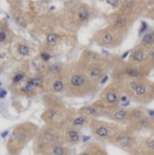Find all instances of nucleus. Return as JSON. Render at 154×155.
Returning <instances> with one entry per match:
<instances>
[{
    "mask_svg": "<svg viewBox=\"0 0 154 155\" xmlns=\"http://www.w3.org/2000/svg\"><path fill=\"white\" fill-rule=\"evenodd\" d=\"M65 94L70 98H83L98 91L99 84L90 79L79 62L69 63L63 69Z\"/></svg>",
    "mask_w": 154,
    "mask_h": 155,
    "instance_id": "obj_1",
    "label": "nucleus"
},
{
    "mask_svg": "<svg viewBox=\"0 0 154 155\" xmlns=\"http://www.w3.org/2000/svg\"><path fill=\"white\" fill-rule=\"evenodd\" d=\"M120 60L122 59L116 56L105 57L97 51L85 49L81 54L78 62L88 77L97 84H100L101 80L109 72H111L113 67Z\"/></svg>",
    "mask_w": 154,
    "mask_h": 155,
    "instance_id": "obj_2",
    "label": "nucleus"
},
{
    "mask_svg": "<svg viewBox=\"0 0 154 155\" xmlns=\"http://www.w3.org/2000/svg\"><path fill=\"white\" fill-rule=\"evenodd\" d=\"M118 84L123 94L140 106H145L154 101V81L149 78L133 79Z\"/></svg>",
    "mask_w": 154,
    "mask_h": 155,
    "instance_id": "obj_3",
    "label": "nucleus"
},
{
    "mask_svg": "<svg viewBox=\"0 0 154 155\" xmlns=\"http://www.w3.org/2000/svg\"><path fill=\"white\" fill-rule=\"evenodd\" d=\"M39 127L35 123L26 121L17 124L10 134L6 143V149L9 155H20L28 143L35 139Z\"/></svg>",
    "mask_w": 154,
    "mask_h": 155,
    "instance_id": "obj_4",
    "label": "nucleus"
},
{
    "mask_svg": "<svg viewBox=\"0 0 154 155\" xmlns=\"http://www.w3.org/2000/svg\"><path fill=\"white\" fill-rule=\"evenodd\" d=\"M151 72L152 71L145 65H133L127 61L124 62L120 60L110 72L111 81L121 83L133 79L148 78Z\"/></svg>",
    "mask_w": 154,
    "mask_h": 155,
    "instance_id": "obj_5",
    "label": "nucleus"
},
{
    "mask_svg": "<svg viewBox=\"0 0 154 155\" xmlns=\"http://www.w3.org/2000/svg\"><path fill=\"white\" fill-rule=\"evenodd\" d=\"M88 128L96 142H99L101 144H111V142L115 139V137L121 132L123 127L110 120L108 121V120L96 118V119H90Z\"/></svg>",
    "mask_w": 154,
    "mask_h": 155,
    "instance_id": "obj_6",
    "label": "nucleus"
},
{
    "mask_svg": "<svg viewBox=\"0 0 154 155\" xmlns=\"http://www.w3.org/2000/svg\"><path fill=\"white\" fill-rule=\"evenodd\" d=\"M127 31L120 30L112 26L102 28L93 34V40L98 46L107 49H113L120 46L127 37Z\"/></svg>",
    "mask_w": 154,
    "mask_h": 155,
    "instance_id": "obj_7",
    "label": "nucleus"
},
{
    "mask_svg": "<svg viewBox=\"0 0 154 155\" xmlns=\"http://www.w3.org/2000/svg\"><path fill=\"white\" fill-rule=\"evenodd\" d=\"M65 127H56V125H44L39 128V132L35 137L34 141V153L40 155L46 148L54 144L63 142V130Z\"/></svg>",
    "mask_w": 154,
    "mask_h": 155,
    "instance_id": "obj_8",
    "label": "nucleus"
},
{
    "mask_svg": "<svg viewBox=\"0 0 154 155\" xmlns=\"http://www.w3.org/2000/svg\"><path fill=\"white\" fill-rule=\"evenodd\" d=\"M71 112L60 100L53 98V101H48V106L41 114V119L46 125L66 127Z\"/></svg>",
    "mask_w": 154,
    "mask_h": 155,
    "instance_id": "obj_9",
    "label": "nucleus"
},
{
    "mask_svg": "<svg viewBox=\"0 0 154 155\" xmlns=\"http://www.w3.org/2000/svg\"><path fill=\"white\" fill-rule=\"evenodd\" d=\"M141 140L138 134L132 133L126 128H122L115 139L111 142V145L117 147L129 155H142L141 153Z\"/></svg>",
    "mask_w": 154,
    "mask_h": 155,
    "instance_id": "obj_10",
    "label": "nucleus"
},
{
    "mask_svg": "<svg viewBox=\"0 0 154 155\" xmlns=\"http://www.w3.org/2000/svg\"><path fill=\"white\" fill-rule=\"evenodd\" d=\"M122 96H123V93H122L120 85H119L118 83L111 81V82L108 83V84L103 88V91L100 93L99 101H100L109 111H112V110L120 107Z\"/></svg>",
    "mask_w": 154,
    "mask_h": 155,
    "instance_id": "obj_11",
    "label": "nucleus"
},
{
    "mask_svg": "<svg viewBox=\"0 0 154 155\" xmlns=\"http://www.w3.org/2000/svg\"><path fill=\"white\" fill-rule=\"evenodd\" d=\"M93 8L90 4L80 2L73 5L69 12V20L73 26L81 27L92 20L93 17Z\"/></svg>",
    "mask_w": 154,
    "mask_h": 155,
    "instance_id": "obj_12",
    "label": "nucleus"
},
{
    "mask_svg": "<svg viewBox=\"0 0 154 155\" xmlns=\"http://www.w3.org/2000/svg\"><path fill=\"white\" fill-rule=\"evenodd\" d=\"M107 19H108L107 22H108L109 26H112V27H115L117 29H120V30L129 32L130 28L134 25L136 20L138 19V17L135 15L129 14V12L118 9L109 15Z\"/></svg>",
    "mask_w": 154,
    "mask_h": 155,
    "instance_id": "obj_13",
    "label": "nucleus"
},
{
    "mask_svg": "<svg viewBox=\"0 0 154 155\" xmlns=\"http://www.w3.org/2000/svg\"><path fill=\"white\" fill-rule=\"evenodd\" d=\"M147 3L144 1H136V0H124V1H119V8L123 12H129L132 15H137L138 18L140 15H144V12L147 9Z\"/></svg>",
    "mask_w": 154,
    "mask_h": 155,
    "instance_id": "obj_14",
    "label": "nucleus"
},
{
    "mask_svg": "<svg viewBox=\"0 0 154 155\" xmlns=\"http://www.w3.org/2000/svg\"><path fill=\"white\" fill-rule=\"evenodd\" d=\"M154 116H150V115H145L144 117H142L141 119L137 120L136 122L129 124L126 127H124V128H126L127 130L135 134L141 133V132H153L154 128Z\"/></svg>",
    "mask_w": 154,
    "mask_h": 155,
    "instance_id": "obj_15",
    "label": "nucleus"
},
{
    "mask_svg": "<svg viewBox=\"0 0 154 155\" xmlns=\"http://www.w3.org/2000/svg\"><path fill=\"white\" fill-rule=\"evenodd\" d=\"M82 141V134L79 128L66 125L63 130V142L68 146H75Z\"/></svg>",
    "mask_w": 154,
    "mask_h": 155,
    "instance_id": "obj_16",
    "label": "nucleus"
},
{
    "mask_svg": "<svg viewBox=\"0 0 154 155\" xmlns=\"http://www.w3.org/2000/svg\"><path fill=\"white\" fill-rule=\"evenodd\" d=\"M149 49L138 43L134 48L130 51V54L127 58V62L133 65H144L146 58H147Z\"/></svg>",
    "mask_w": 154,
    "mask_h": 155,
    "instance_id": "obj_17",
    "label": "nucleus"
},
{
    "mask_svg": "<svg viewBox=\"0 0 154 155\" xmlns=\"http://www.w3.org/2000/svg\"><path fill=\"white\" fill-rule=\"evenodd\" d=\"M129 109L124 108V107H118V108L112 110L108 115V119L112 122H115L119 125H124L126 127L129 123Z\"/></svg>",
    "mask_w": 154,
    "mask_h": 155,
    "instance_id": "obj_18",
    "label": "nucleus"
},
{
    "mask_svg": "<svg viewBox=\"0 0 154 155\" xmlns=\"http://www.w3.org/2000/svg\"><path fill=\"white\" fill-rule=\"evenodd\" d=\"M46 85L48 86V89L54 94H62L65 93V82L63 77V72L60 74L51 75L48 79Z\"/></svg>",
    "mask_w": 154,
    "mask_h": 155,
    "instance_id": "obj_19",
    "label": "nucleus"
},
{
    "mask_svg": "<svg viewBox=\"0 0 154 155\" xmlns=\"http://www.w3.org/2000/svg\"><path fill=\"white\" fill-rule=\"evenodd\" d=\"M77 155H109V152L104 144L90 142Z\"/></svg>",
    "mask_w": 154,
    "mask_h": 155,
    "instance_id": "obj_20",
    "label": "nucleus"
},
{
    "mask_svg": "<svg viewBox=\"0 0 154 155\" xmlns=\"http://www.w3.org/2000/svg\"><path fill=\"white\" fill-rule=\"evenodd\" d=\"M90 121V118H88L87 116H85L84 114L80 113L79 111H72L71 115L69 117L68 120V124L72 127H76V128H81L83 127H88Z\"/></svg>",
    "mask_w": 154,
    "mask_h": 155,
    "instance_id": "obj_21",
    "label": "nucleus"
},
{
    "mask_svg": "<svg viewBox=\"0 0 154 155\" xmlns=\"http://www.w3.org/2000/svg\"><path fill=\"white\" fill-rule=\"evenodd\" d=\"M40 155H71V150L70 146L66 145L64 142H60L46 148Z\"/></svg>",
    "mask_w": 154,
    "mask_h": 155,
    "instance_id": "obj_22",
    "label": "nucleus"
},
{
    "mask_svg": "<svg viewBox=\"0 0 154 155\" xmlns=\"http://www.w3.org/2000/svg\"><path fill=\"white\" fill-rule=\"evenodd\" d=\"M145 115H147V110L143 106H138V107H134V108H130L129 113V123H127V125L136 122L137 120L144 117Z\"/></svg>",
    "mask_w": 154,
    "mask_h": 155,
    "instance_id": "obj_23",
    "label": "nucleus"
},
{
    "mask_svg": "<svg viewBox=\"0 0 154 155\" xmlns=\"http://www.w3.org/2000/svg\"><path fill=\"white\" fill-rule=\"evenodd\" d=\"M141 153L142 155H154V135L141 140Z\"/></svg>",
    "mask_w": 154,
    "mask_h": 155,
    "instance_id": "obj_24",
    "label": "nucleus"
},
{
    "mask_svg": "<svg viewBox=\"0 0 154 155\" xmlns=\"http://www.w3.org/2000/svg\"><path fill=\"white\" fill-rule=\"evenodd\" d=\"M140 44H142L143 46H145L146 48L150 49L154 47V30L149 31V32H146L143 37L141 38Z\"/></svg>",
    "mask_w": 154,
    "mask_h": 155,
    "instance_id": "obj_25",
    "label": "nucleus"
},
{
    "mask_svg": "<svg viewBox=\"0 0 154 155\" xmlns=\"http://www.w3.org/2000/svg\"><path fill=\"white\" fill-rule=\"evenodd\" d=\"M144 65L149 68L151 71L154 70V47L150 48L149 51H148V54H147V58H146Z\"/></svg>",
    "mask_w": 154,
    "mask_h": 155,
    "instance_id": "obj_26",
    "label": "nucleus"
},
{
    "mask_svg": "<svg viewBox=\"0 0 154 155\" xmlns=\"http://www.w3.org/2000/svg\"><path fill=\"white\" fill-rule=\"evenodd\" d=\"M58 39H59V35L56 33H49L46 36V43L48 45H54L57 42H58Z\"/></svg>",
    "mask_w": 154,
    "mask_h": 155,
    "instance_id": "obj_27",
    "label": "nucleus"
},
{
    "mask_svg": "<svg viewBox=\"0 0 154 155\" xmlns=\"http://www.w3.org/2000/svg\"><path fill=\"white\" fill-rule=\"evenodd\" d=\"M18 51H19L22 56H27L30 51V48L26 45V44H20L19 47H18Z\"/></svg>",
    "mask_w": 154,
    "mask_h": 155,
    "instance_id": "obj_28",
    "label": "nucleus"
},
{
    "mask_svg": "<svg viewBox=\"0 0 154 155\" xmlns=\"http://www.w3.org/2000/svg\"><path fill=\"white\" fill-rule=\"evenodd\" d=\"M144 17L148 18V19H151V20H154V6L152 7H148L146 9V12H144Z\"/></svg>",
    "mask_w": 154,
    "mask_h": 155,
    "instance_id": "obj_29",
    "label": "nucleus"
},
{
    "mask_svg": "<svg viewBox=\"0 0 154 155\" xmlns=\"http://www.w3.org/2000/svg\"><path fill=\"white\" fill-rule=\"evenodd\" d=\"M31 82V84H33L34 86H41L42 85V79L40 77H33L29 80Z\"/></svg>",
    "mask_w": 154,
    "mask_h": 155,
    "instance_id": "obj_30",
    "label": "nucleus"
},
{
    "mask_svg": "<svg viewBox=\"0 0 154 155\" xmlns=\"http://www.w3.org/2000/svg\"><path fill=\"white\" fill-rule=\"evenodd\" d=\"M7 32L6 30H0V42H4L7 39Z\"/></svg>",
    "mask_w": 154,
    "mask_h": 155,
    "instance_id": "obj_31",
    "label": "nucleus"
},
{
    "mask_svg": "<svg viewBox=\"0 0 154 155\" xmlns=\"http://www.w3.org/2000/svg\"><path fill=\"white\" fill-rule=\"evenodd\" d=\"M24 77H25V75L23 74V73H19V74H17V75L15 76L12 80H14L15 83H18V82H20V81L22 80V79H24Z\"/></svg>",
    "mask_w": 154,
    "mask_h": 155,
    "instance_id": "obj_32",
    "label": "nucleus"
},
{
    "mask_svg": "<svg viewBox=\"0 0 154 155\" xmlns=\"http://www.w3.org/2000/svg\"><path fill=\"white\" fill-rule=\"evenodd\" d=\"M40 57H41V60H43L44 62H48L49 61V59H51V54H48V52H41Z\"/></svg>",
    "mask_w": 154,
    "mask_h": 155,
    "instance_id": "obj_33",
    "label": "nucleus"
},
{
    "mask_svg": "<svg viewBox=\"0 0 154 155\" xmlns=\"http://www.w3.org/2000/svg\"><path fill=\"white\" fill-rule=\"evenodd\" d=\"M6 94H7L6 91H0V99L4 98V97L6 96Z\"/></svg>",
    "mask_w": 154,
    "mask_h": 155,
    "instance_id": "obj_34",
    "label": "nucleus"
},
{
    "mask_svg": "<svg viewBox=\"0 0 154 155\" xmlns=\"http://www.w3.org/2000/svg\"><path fill=\"white\" fill-rule=\"evenodd\" d=\"M7 134H8V130H5V132H3L1 134V137H2V138H5V137L7 136Z\"/></svg>",
    "mask_w": 154,
    "mask_h": 155,
    "instance_id": "obj_35",
    "label": "nucleus"
},
{
    "mask_svg": "<svg viewBox=\"0 0 154 155\" xmlns=\"http://www.w3.org/2000/svg\"><path fill=\"white\" fill-rule=\"evenodd\" d=\"M1 85H2V83H1V82H0V87H1Z\"/></svg>",
    "mask_w": 154,
    "mask_h": 155,
    "instance_id": "obj_36",
    "label": "nucleus"
},
{
    "mask_svg": "<svg viewBox=\"0 0 154 155\" xmlns=\"http://www.w3.org/2000/svg\"><path fill=\"white\" fill-rule=\"evenodd\" d=\"M153 118H154V117H153ZM152 133H153V135H154V128H153V132H152Z\"/></svg>",
    "mask_w": 154,
    "mask_h": 155,
    "instance_id": "obj_37",
    "label": "nucleus"
}]
</instances>
